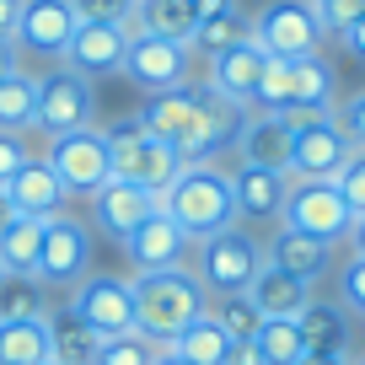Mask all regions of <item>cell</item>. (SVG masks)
Masks as SVG:
<instances>
[{"label":"cell","instance_id":"cell-1","mask_svg":"<svg viewBox=\"0 0 365 365\" xmlns=\"http://www.w3.org/2000/svg\"><path fill=\"white\" fill-rule=\"evenodd\" d=\"M242 108L220 103L210 86H172V91H156V97H145V108H140V129H145L150 140H161V145L178 150L182 167H194V161H210L220 145H226L231 135H237L242 124Z\"/></svg>","mask_w":365,"mask_h":365},{"label":"cell","instance_id":"cell-2","mask_svg":"<svg viewBox=\"0 0 365 365\" xmlns=\"http://www.w3.org/2000/svg\"><path fill=\"white\" fill-rule=\"evenodd\" d=\"M129 285H135V333H145L161 349H167L188 322H199L210 312V290L199 285V274L188 269V263L135 274Z\"/></svg>","mask_w":365,"mask_h":365},{"label":"cell","instance_id":"cell-3","mask_svg":"<svg viewBox=\"0 0 365 365\" xmlns=\"http://www.w3.org/2000/svg\"><path fill=\"white\" fill-rule=\"evenodd\" d=\"M156 205L182 226V237H188V242L220 237V231L237 226V194H231V178L220 167H210V161L182 167L178 182H172Z\"/></svg>","mask_w":365,"mask_h":365},{"label":"cell","instance_id":"cell-4","mask_svg":"<svg viewBox=\"0 0 365 365\" xmlns=\"http://www.w3.org/2000/svg\"><path fill=\"white\" fill-rule=\"evenodd\" d=\"M103 135H108V150H113V178L135 182V188H145V194H156V199L178 182V172H182L178 150L150 140L145 129H140V118H124V124L103 129Z\"/></svg>","mask_w":365,"mask_h":365},{"label":"cell","instance_id":"cell-5","mask_svg":"<svg viewBox=\"0 0 365 365\" xmlns=\"http://www.w3.org/2000/svg\"><path fill=\"white\" fill-rule=\"evenodd\" d=\"M258 269H263V247H258V237L242 231V226L194 242V274H199V285H205L210 296H237V290H252Z\"/></svg>","mask_w":365,"mask_h":365},{"label":"cell","instance_id":"cell-6","mask_svg":"<svg viewBox=\"0 0 365 365\" xmlns=\"http://www.w3.org/2000/svg\"><path fill=\"white\" fill-rule=\"evenodd\" d=\"M48 167L54 178L65 182V194H97L108 178H113V150H108V135L103 129H70V135H54L48 140Z\"/></svg>","mask_w":365,"mask_h":365},{"label":"cell","instance_id":"cell-7","mask_svg":"<svg viewBox=\"0 0 365 365\" xmlns=\"http://www.w3.org/2000/svg\"><path fill=\"white\" fill-rule=\"evenodd\" d=\"M252 43L274 59H307L322 54V27L312 16V0H269L252 16Z\"/></svg>","mask_w":365,"mask_h":365},{"label":"cell","instance_id":"cell-8","mask_svg":"<svg viewBox=\"0 0 365 365\" xmlns=\"http://www.w3.org/2000/svg\"><path fill=\"white\" fill-rule=\"evenodd\" d=\"M279 226L301 231V237H317V242H328V247H333L339 237H349L354 210L339 199L333 182H290L285 210H279Z\"/></svg>","mask_w":365,"mask_h":365},{"label":"cell","instance_id":"cell-9","mask_svg":"<svg viewBox=\"0 0 365 365\" xmlns=\"http://www.w3.org/2000/svg\"><path fill=\"white\" fill-rule=\"evenodd\" d=\"M349 135L339 129V113L328 118H312V124L290 129V161H285V178L290 182H328L333 172L349 161Z\"/></svg>","mask_w":365,"mask_h":365},{"label":"cell","instance_id":"cell-10","mask_svg":"<svg viewBox=\"0 0 365 365\" xmlns=\"http://www.w3.org/2000/svg\"><path fill=\"white\" fill-rule=\"evenodd\" d=\"M70 312H76L97 339L135 333V285L118 279V274H86L76 285V296H70Z\"/></svg>","mask_w":365,"mask_h":365},{"label":"cell","instance_id":"cell-11","mask_svg":"<svg viewBox=\"0 0 365 365\" xmlns=\"http://www.w3.org/2000/svg\"><path fill=\"white\" fill-rule=\"evenodd\" d=\"M91 108H97V97H91L86 76H76V70H48V76H38V129H43L48 140L70 135V129H86Z\"/></svg>","mask_w":365,"mask_h":365},{"label":"cell","instance_id":"cell-12","mask_svg":"<svg viewBox=\"0 0 365 365\" xmlns=\"http://www.w3.org/2000/svg\"><path fill=\"white\" fill-rule=\"evenodd\" d=\"M188 43H172V38H150V33H135L129 38V54H124V76L135 81L145 97L156 91H172V86H188Z\"/></svg>","mask_w":365,"mask_h":365},{"label":"cell","instance_id":"cell-13","mask_svg":"<svg viewBox=\"0 0 365 365\" xmlns=\"http://www.w3.org/2000/svg\"><path fill=\"white\" fill-rule=\"evenodd\" d=\"M91 263V231L70 215L43 220V252H38V279L43 285H81Z\"/></svg>","mask_w":365,"mask_h":365},{"label":"cell","instance_id":"cell-14","mask_svg":"<svg viewBox=\"0 0 365 365\" xmlns=\"http://www.w3.org/2000/svg\"><path fill=\"white\" fill-rule=\"evenodd\" d=\"M81 16L70 0H22V16H16V48H27V54L38 59H65L70 38H76Z\"/></svg>","mask_w":365,"mask_h":365},{"label":"cell","instance_id":"cell-15","mask_svg":"<svg viewBox=\"0 0 365 365\" xmlns=\"http://www.w3.org/2000/svg\"><path fill=\"white\" fill-rule=\"evenodd\" d=\"M118 247H124V258L135 263V274H150V269H178L182 252L194 247V242L182 237V226L167 215V210H150Z\"/></svg>","mask_w":365,"mask_h":365},{"label":"cell","instance_id":"cell-16","mask_svg":"<svg viewBox=\"0 0 365 365\" xmlns=\"http://www.w3.org/2000/svg\"><path fill=\"white\" fill-rule=\"evenodd\" d=\"M124 54H129V27H108V22H81L76 38L65 48V70L97 81V76H124Z\"/></svg>","mask_w":365,"mask_h":365},{"label":"cell","instance_id":"cell-17","mask_svg":"<svg viewBox=\"0 0 365 365\" xmlns=\"http://www.w3.org/2000/svg\"><path fill=\"white\" fill-rule=\"evenodd\" d=\"M231 178V194H237V220H279L290 194V178L274 167H252V161H237Z\"/></svg>","mask_w":365,"mask_h":365},{"label":"cell","instance_id":"cell-18","mask_svg":"<svg viewBox=\"0 0 365 365\" xmlns=\"http://www.w3.org/2000/svg\"><path fill=\"white\" fill-rule=\"evenodd\" d=\"M263 59H269V54L247 38V43H237V48H226V54L210 59V81H205V86L215 91L220 103H231V108H252V91H258Z\"/></svg>","mask_w":365,"mask_h":365},{"label":"cell","instance_id":"cell-19","mask_svg":"<svg viewBox=\"0 0 365 365\" xmlns=\"http://www.w3.org/2000/svg\"><path fill=\"white\" fill-rule=\"evenodd\" d=\"M263 263L269 269H279V274H290V279H301V285H317L322 274H328V263H333V247L328 242H317V237H301V231H274V242L263 247Z\"/></svg>","mask_w":365,"mask_h":365},{"label":"cell","instance_id":"cell-20","mask_svg":"<svg viewBox=\"0 0 365 365\" xmlns=\"http://www.w3.org/2000/svg\"><path fill=\"white\" fill-rule=\"evenodd\" d=\"M91 210H97V226H103L108 237H118V242H124L129 231H135L140 220L150 215V210H161V205H156V194H145V188H135V182L108 178L103 188L91 194Z\"/></svg>","mask_w":365,"mask_h":365},{"label":"cell","instance_id":"cell-21","mask_svg":"<svg viewBox=\"0 0 365 365\" xmlns=\"http://www.w3.org/2000/svg\"><path fill=\"white\" fill-rule=\"evenodd\" d=\"M231 140H237V156L242 161L285 172V161H290V129H285V118H279V113H247Z\"/></svg>","mask_w":365,"mask_h":365},{"label":"cell","instance_id":"cell-22","mask_svg":"<svg viewBox=\"0 0 365 365\" xmlns=\"http://www.w3.org/2000/svg\"><path fill=\"white\" fill-rule=\"evenodd\" d=\"M6 199H11L16 215H38V220H48V215H59V205H65V182L54 178V167H48L43 156H33L11 182H6Z\"/></svg>","mask_w":365,"mask_h":365},{"label":"cell","instance_id":"cell-23","mask_svg":"<svg viewBox=\"0 0 365 365\" xmlns=\"http://www.w3.org/2000/svg\"><path fill=\"white\" fill-rule=\"evenodd\" d=\"M43 322H48V354H54V365H97L103 339H97V333H91L70 307L48 312Z\"/></svg>","mask_w":365,"mask_h":365},{"label":"cell","instance_id":"cell-24","mask_svg":"<svg viewBox=\"0 0 365 365\" xmlns=\"http://www.w3.org/2000/svg\"><path fill=\"white\" fill-rule=\"evenodd\" d=\"M194 27H199V6H194V0H140L129 38H135V33H150V38L188 43V38H194Z\"/></svg>","mask_w":365,"mask_h":365},{"label":"cell","instance_id":"cell-25","mask_svg":"<svg viewBox=\"0 0 365 365\" xmlns=\"http://www.w3.org/2000/svg\"><path fill=\"white\" fill-rule=\"evenodd\" d=\"M247 296L258 301L263 317H301V312H307V301H312V285H301V279H290V274H279V269H269V263H263Z\"/></svg>","mask_w":365,"mask_h":365},{"label":"cell","instance_id":"cell-26","mask_svg":"<svg viewBox=\"0 0 365 365\" xmlns=\"http://www.w3.org/2000/svg\"><path fill=\"white\" fill-rule=\"evenodd\" d=\"M290 108H307V113H339V70H333L322 54L296 59V103H290Z\"/></svg>","mask_w":365,"mask_h":365},{"label":"cell","instance_id":"cell-27","mask_svg":"<svg viewBox=\"0 0 365 365\" xmlns=\"http://www.w3.org/2000/svg\"><path fill=\"white\" fill-rule=\"evenodd\" d=\"M301 339H307V349H333V354H349V317H344L339 301H307V312L296 317Z\"/></svg>","mask_w":365,"mask_h":365},{"label":"cell","instance_id":"cell-28","mask_svg":"<svg viewBox=\"0 0 365 365\" xmlns=\"http://www.w3.org/2000/svg\"><path fill=\"white\" fill-rule=\"evenodd\" d=\"M178 360H188V365H226V349H231V333L220 328L215 317H199V322H188V328L178 333V339L167 344Z\"/></svg>","mask_w":365,"mask_h":365},{"label":"cell","instance_id":"cell-29","mask_svg":"<svg viewBox=\"0 0 365 365\" xmlns=\"http://www.w3.org/2000/svg\"><path fill=\"white\" fill-rule=\"evenodd\" d=\"M38 252H43V220L16 215L0 231V269L6 274H38Z\"/></svg>","mask_w":365,"mask_h":365},{"label":"cell","instance_id":"cell-30","mask_svg":"<svg viewBox=\"0 0 365 365\" xmlns=\"http://www.w3.org/2000/svg\"><path fill=\"white\" fill-rule=\"evenodd\" d=\"M48 322H0V365H48Z\"/></svg>","mask_w":365,"mask_h":365},{"label":"cell","instance_id":"cell-31","mask_svg":"<svg viewBox=\"0 0 365 365\" xmlns=\"http://www.w3.org/2000/svg\"><path fill=\"white\" fill-rule=\"evenodd\" d=\"M48 317V285L38 274H6L0 279V322H33Z\"/></svg>","mask_w":365,"mask_h":365},{"label":"cell","instance_id":"cell-32","mask_svg":"<svg viewBox=\"0 0 365 365\" xmlns=\"http://www.w3.org/2000/svg\"><path fill=\"white\" fill-rule=\"evenodd\" d=\"M0 129H11V135L38 129V76L16 70L0 81Z\"/></svg>","mask_w":365,"mask_h":365},{"label":"cell","instance_id":"cell-33","mask_svg":"<svg viewBox=\"0 0 365 365\" xmlns=\"http://www.w3.org/2000/svg\"><path fill=\"white\" fill-rule=\"evenodd\" d=\"M247 38H252V22H247V16H242V11H220V16H199L188 48H199L205 59H215V54H226V48L247 43Z\"/></svg>","mask_w":365,"mask_h":365},{"label":"cell","instance_id":"cell-34","mask_svg":"<svg viewBox=\"0 0 365 365\" xmlns=\"http://www.w3.org/2000/svg\"><path fill=\"white\" fill-rule=\"evenodd\" d=\"M296 103V59H263V76H258V91H252V108L247 113H285Z\"/></svg>","mask_w":365,"mask_h":365},{"label":"cell","instance_id":"cell-35","mask_svg":"<svg viewBox=\"0 0 365 365\" xmlns=\"http://www.w3.org/2000/svg\"><path fill=\"white\" fill-rule=\"evenodd\" d=\"M252 344L263 349V360H269V365H296L301 354H307V339H301L296 317H263L258 333H252Z\"/></svg>","mask_w":365,"mask_h":365},{"label":"cell","instance_id":"cell-36","mask_svg":"<svg viewBox=\"0 0 365 365\" xmlns=\"http://www.w3.org/2000/svg\"><path fill=\"white\" fill-rule=\"evenodd\" d=\"M210 317H215L231 339H252L263 312H258V301H252L247 290H237V296H210Z\"/></svg>","mask_w":365,"mask_h":365},{"label":"cell","instance_id":"cell-37","mask_svg":"<svg viewBox=\"0 0 365 365\" xmlns=\"http://www.w3.org/2000/svg\"><path fill=\"white\" fill-rule=\"evenodd\" d=\"M161 344H150L145 333H118V339H103L97 349V365H156Z\"/></svg>","mask_w":365,"mask_h":365},{"label":"cell","instance_id":"cell-38","mask_svg":"<svg viewBox=\"0 0 365 365\" xmlns=\"http://www.w3.org/2000/svg\"><path fill=\"white\" fill-rule=\"evenodd\" d=\"M312 16H317L322 38H344L365 16V0H312Z\"/></svg>","mask_w":365,"mask_h":365},{"label":"cell","instance_id":"cell-39","mask_svg":"<svg viewBox=\"0 0 365 365\" xmlns=\"http://www.w3.org/2000/svg\"><path fill=\"white\" fill-rule=\"evenodd\" d=\"M328 182L339 188V199L354 210V215H365V150H360V145L349 150V161H344V167L333 172Z\"/></svg>","mask_w":365,"mask_h":365},{"label":"cell","instance_id":"cell-40","mask_svg":"<svg viewBox=\"0 0 365 365\" xmlns=\"http://www.w3.org/2000/svg\"><path fill=\"white\" fill-rule=\"evenodd\" d=\"M81 22H108V27H135L140 0H70Z\"/></svg>","mask_w":365,"mask_h":365},{"label":"cell","instance_id":"cell-41","mask_svg":"<svg viewBox=\"0 0 365 365\" xmlns=\"http://www.w3.org/2000/svg\"><path fill=\"white\" fill-rule=\"evenodd\" d=\"M33 161V150H27V135H11V129H0V188L16 178V172Z\"/></svg>","mask_w":365,"mask_h":365},{"label":"cell","instance_id":"cell-42","mask_svg":"<svg viewBox=\"0 0 365 365\" xmlns=\"http://www.w3.org/2000/svg\"><path fill=\"white\" fill-rule=\"evenodd\" d=\"M339 307L349 312H365V258H349L339 274Z\"/></svg>","mask_w":365,"mask_h":365},{"label":"cell","instance_id":"cell-43","mask_svg":"<svg viewBox=\"0 0 365 365\" xmlns=\"http://www.w3.org/2000/svg\"><path fill=\"white\" fill-rule=\"evenodd\" d=\"M339 129L349 135V145H360V150H365V91H354L349 103L339 108Z\"/></svg>","mask_w":365,"mask_h":365},{"label":"cell","instance_id":"cell-44","mask_svg":"<svg viewBox=\"0 0 365 365\" xmlns=\"http://www.w3.org/2000/svg\"><path fill=\"white\" fill-rule=\"evenodd\" d=\"M226 365H269L263 360V349L252 339H231V349H226Z\"/></svg>","mask_w":365,"mask_h":365},{"label":"cell","instance_id":"cell-45","mask_svg":"<svg viewBox=\"0 0 365 365\" xmlns=\"http://www.w3.org/2000/svg\"><path fill=\"white\" fill-rule=\"evenodd\" d=\"M16 16H22V0H0V38L6 43L16 38Z\"/></svg>","mask_w":365,"mask_h":365},{"label":"cell","instance_id":"cell-46","mask_svg":"<svg viewBox=\"0 0 365 365\" xmlns=\"http://www.w3.org/2000/svg\"><path fill=\"white\" fill-rule=\"evenodd\" d=\"M296 365H349V354H333V349H307Z\"/></svg>","mask_w":365,"mask_h":365},{"label":"cell","instance_id":"cell-47","mask_svg":"<svg viewBox=\"0 0 365 365\" xmlns=\"http://www.w3.org/2000/svg\"><path fill=\"white\" fill-rule=\"evenodd\" d=\"M344 48H349L354 59H365V16H360L354 27H349V33H344Z\"/></svg>","mask_w":365,"mask_h":365},{"label":"cell","instance_id":"cell-48","mask_svg":"<svg viewBox=\"0 0 365 365\" xmlns=\"http://www.w3.org/2000/svg\"><path fill=\"white\" fill-rule=\"evenodd\" d=\"M16 70H22V65H16V43H6V38H0V81L16 76Z\"/></svg>","mask_w":365,"mask_h":365},{"label":"cell","instance_id":"cell-49","mask_svg":"<svg viewBox=\"0 0 365 365\" xmlns=\"http://www.w3.org/2000/svg\"><path fill=\"white\" fill-rule=\"evenodd\" d=\"M349 252L365 258V215H354V226H349Z\"/></svg>","mask_w":365,"mask_h":365},{"label":"cell","instance_id":"cell-50","mask_svg":"<svg viewBox=\"0 0 365 365\" xmlns=\"http://www.w3.org/2000/svg\"><path fill=\"white\" fill-rule=\"evenodd\" d=\"M199 16H220V11H237V0H194Z\"/></svg>","mask_w":365,"mask_h":365},{"label":"cell","instance_id":"cell-51","mask_svg":"<svg viewBox=\"0 0 365 365\" xmlns=\"http://www.w3.org/2000/svg\"><path fill=\"white\" fill-rule=\"evenodd\" d=\"M11 220H16V210H11V199H6V188H0V231L11 226Z\"/></svg>","mask_w":365,"mask_h":365},{"label":"cell","instance_id":"cell-52","mask_svg":"<svg viewBox=\"0 0 365 365\" xmlns=\"http://www.w3.org/2000/svg\"><path fill=\"white\" fill-rule=\"evenodd\" d=\"M156 365H188V360H178L172 349H161V354H156Z\"/></svg>","mask_w":365,"mask_h":365},{"label":"cell","instance_id":"cell-53","mask_svg":"<svg viewBox=\"0 0 365 365\" xmlns=\"http://www.w3.org/2000/svg\"><path fill=\"white\" fill-rule=\"evenodd\" d=\"M354 365H365V354H360V360H354Z\"/></svg>","mask_w":365,"mask_h":365},{"label":"cell","instance_id":"cell-54","mask_svg":"<svg viewBox=\"0 0 365 365\" xmlns=\"http://www.w3.org/2000/svg\"><path fill=\"white\" fill-rule=\"evenodd\" d=\"M0 279H6V269H0Z\"/></svg>","mask_w":365,"mask_h":365},{"label":"cell","instance_id":"cell-55","mask_svg":"<svg viewBox=\"0 0 365 365\" xmlns=\"http://www.w3.org/2000/svg\"><path fill=\"white\" fill-rule=\"evenodd\" d=\"M48 365H54V360H48Z\"/></svg>","mask_w":365,"mask_h":365}]
</instances>
